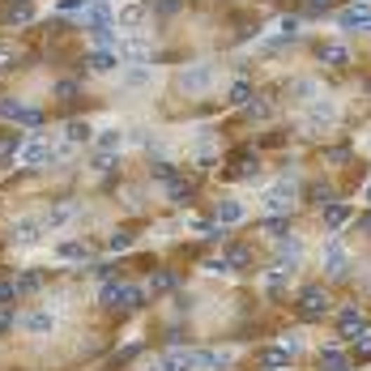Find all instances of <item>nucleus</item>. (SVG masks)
Instances as JSON below:
<instances>
[{
	"mask_svg": "<svg viewBox=\"0 0 371 371\" xmlns=\"http://www.w3.org/2000/svg\"><path fill=\"white\" fill-rule=\"evenodd\" d=\"M30 13H34V9H30V0H13L5 22H9V26H26V22H30Z\"/></svg>",
	"mask_w": 371,
	"mask_h": 371,
	"instance_id": "obj_22",
	"label": "nucleus"
},
{
	"mask_svg": "<svg viewBox=\"0 0 371 371\" xmlns=\"http://www.w3.org/2000/svg\"><path fill=\"white\" fill-rule=\"evenodd\" d=\"M325 274H346V248L333 239V243H325Z\"/></svg>",
	"mask_w": 371,
	"mask_h": 371,
	"instance_id": "obj_17",
	"label": "nucleus"
},
{
	"mask_svg": "<svg viewBox=\"0 0 371 371\" xmlns=\"http://www.w3.org/2000/svg\"><path fill=\"white\" fill-rule=\"evenodd\" d=\"M337 26L342 30H371V9L367 5H346L337 13Z\"/></svg>",
	"mask_w": 371,
	"mask_h": 371,
	"instance_id": "obj_11",
	"label": "nucleus"
},
{
	"mask_svg": "<svg viewBox=\"0 0 371 371\" xmlns=\"http://www.w3.org/2000/svg\"><path fill=\"white\" fill-rule=\"evenodd\" d=\"M252 94H256V86H252V81H243V77H239V81H235V86H231V94H227V98H231V102H235V107H248V102H252Z\"/></svg>",
	"mask_w": 371,
	"mask_h": 371,
	"instance_id": "obj_20",
	"label": "nucleus"
},
{
	"mask_svg": "<svg viewBox=\"0 0 371 371\" xmlns=\"http://www.w3.org/2000/svg\"><path fill=\"white\" fill-rule=\"evenodd\" d=\"M260 367H264V371L290 367V350H286V346H269V350H260Z\"/></svg>",
	"mask_w": 371,
	"mask_h": 371,
	"instance_id": "obj_18",
	"label": "nucleus"
},
{
	"mask_svg": "<svg viewBox=\"0 0 371 371\" xmlns=\"http://www.w3.org/2000/svg\"><path fill=\"white\" fill-rule=\"evenodd\" d=\"M81 22H86L90 30H102V26H112V22H116V13H112L107 0H90L86 13H81Z\"/></svg>",
	"mask_w": 371,
	"mask_h": 371,
	"instance_id": "obj_12",
	"label": "nucleus"
},
{
	"mask_svg": "<svg viewBox=\"0 0 371 371\" xmlns=\"http://www.w3.org/2000/svg\"><path fill=\"white\" fill-rule=\"evenodd\" d=\"M201 367L205 371H218V367H227V358L222 354H201Z\"/></svg>",
	"mask_w": 371,
	"mask_h": 371,
	"instance_id": "obj_39",
	"label": "nucleus"
},
{
	"mask_svg": "<svg viewBox=\"0 0 371 371\" xmlns=\"http://www.w3.org/2000/svg\"><path fill=\"white\" fill-rule=\"evenodd\" d=\"M209 86H214V69H209V65H188L180 73V90H188V94H201Z\"/></svg>",
	"mask_w": 371,
	"mask_h": 371,
	"instance_id": "obj_6",
	"label": "nucleus"
},
{
	"mask_svg": "<svg viewBox=\"0 0 371 371\" xmlns=\"http://www.w3.org/2000/svg\"><path fill=\"white\" fill-rule=\"evenodd\" d=\"M175 5H180V0H158L154 13H175Z\"/></svg>",
	"mask_w": 371,
	"mask_h": 371,
	"instance_id": "obj_43",
	"label": "nucleus"
},
{
	"mask_svg": "<svg viewBox=\"0 0 371 371\" xmlns=\"http://www.w3.org/2000/svg\"><path fill=\"white\" fill-rule=\"evenodd\" d=\"M56 256H60V260H86L90 252H86L81 243H60V248H56Z\"/></svg>",
	"mask_w": 371,
	"mask_h": 371,
	"instance_id": "obj_30",
	"label": "nucleus"
},
{
	"mask_svg": "<svg viewBox=\"0 0 371 371\" xmlns=\"http://www.w3.org/2000/svg\"><path fill=\"white\" fill-rule=\"evenodd\" d=\"M367 329H371L367 316H358L354 307H342V311H337V333H342V337L358 342V337H367Z\"/></svg>",
	"mask_w": 371,
	"mask_h": 371,
	"instance_id": "obj_8",
	"label": "nucleus"
},
{
	"mask_svg": "<svg viewBox=\"0 0 371 371\" xmlns=\"http://www.w3.org/2000/svg\"><path fill=\"white\" fill-rule=\"evenodd\" d=\"M90 0H56V13H86Z\"/></svg>",
	"mask_w": 371,
	"mask_h": 371,
	"instance_id": "obj_33",
	"label": "nucleus"
},
{
	"mask_svg": "<svg viewBox=\"0 0 371 371\" xmlns=\"http://www.w3.org/2000/svg\"><path fill=\"white\" fill-rule=\"evenodd\" d=\"M311 201L329 209V205H333V188H329V184H316V188H311Z\"/></svg>",
	"mask_w": 371,
	"mask_h": 371,
	"instance_id": "obj_32",
	"label": "nucleus"
},
{
	"mask_svg": "<svg viewBox=\"0 0 371 371\" xmlns=\"http://www.w3.org/2000/svg\"><path fill=\"white\" fill-rule=\"evenodd\" d=\"M167 188H171V201H188V196H192V188H188L184 180H175V184H167Z\"/></svg>",
	"mask_w": 371,
	"mask_h": 371,
	"instance_id": "obj_38",
	"label": "nucleus"
},
{
	"mask_svg": "<svg viewBox=\"0 0 371 371\" xmlns=\"http://www.w3.org/2000/svg\"><path fill=\"white\" fill-rule=\"evenodd\" d=\"M367 201H371V188H367Z\"/></svg>",
	"mask_w": 371,
	"mask_h": 371,
	"instance_id": "obj_47",
	"label": "nucleus"
},
{
	"mask_svg": "<svg viewBox=\"0 0 371 371\" xmlns=\"http://www.w3.org/2000/svg\"><path fill=\"white\" fill-rule=\"evenodd\" d=\"M239 218H243V205H239V201H222V205H218V222H222V227H235Z\"/></svg>",
	"mask_w": 371,
	"mask_h": 371,
	"instance_id": "obj_21",
	"label": "nucleus"
},
{
	"mask_svg": "<svg viewBox=\"0 0 371 371\" xmlns=\"http://www.w3.org/2000/svg\"><path fill=\"white\" fill-rule=\"evenodd\" d=\"M333 5V0H307V13H325Z\"/></svg>",
	"mask_w": 371,
	"mask_h": 371,
	"instance_id": "obj_42",
	"label": "nucleus"
},
{
	"mask_svg": "<svg viewBox=\"0 0 371 371\" xmlns=\"http://www.w3.org/2000/svg\"><path fill=\"white\" fill-rule=\"evenodd\" d=\"M124 81L137 90V86H145V81H149V73H145V69H128V73H124Z\"/></svg>",
	"mask_w": 371,
	"mask_h": 371,
	"instance_id": "obj_37",
	"label": "nucleus"
},
{
	"mask_svg": "<svg viewBox=\"0 0 371 371\" xmlns=\"http://www.w3.org/2000/svg\"><path fill=\"white\" fill-rule=\"evenodd\" d=\"M295 94H299V98H311V94H316V81H299Z\"/></svg>",
	"mask_w": 371,
	"mask_h": 371,
	"instance_id": "obj_41",
	"label": "nucleus"
},
{
	"mask_svg": "<svg viewBox=\"0 0 371 371\" xmlns=\"http://www.w3.org/2000/svg\"><path fill=\"white\" fill-rule=\"evenodd\" d=\"M299 256H303V243H299L295 235H286V239L278 243V264H282V269H295Z\"/></svg>",
	"mask_w": 371,
	"mask_h": 371,
	"instance_id": "obj_16",
	"label": "nucleus"
},
{
	"mask_svg": "<svg viewBox=\"0 0 371 371\" xmlns=\"http://www.w3.org/2000/svg\"><path fill=\"white\" fill-rule=\"evenodd\" d=\"M77 214H81V205H77V201H60V205H51L47 214H43V222H47V231H56V227H69Z\"/></svg>",
	"mask_w": 371,
	"mask_h": 371,
	"instance_id": "obj_10",
	"label": "nucleus"
},
{
	"mask_svg": "<svg viewBox=\"0 0 371 371\" xmlns=\"http://www.w3.org/2000/svg\"><path fill=\"white\" fill-rule=\"evenodd\" d=\"M307 120H311L316 128H321V124H329V120H333V107H329V102H311V112H307Z\"/></svg>",
	"mask_w": 371,
	"mask_h": 371,
	"instance_id": "obj_27",
	"label": "nucleus"
},
{
	"mask_svg": "<svg viewBox=\"0 0 371 371\" xmlns=\"http://www.w3.org/2000/svg\"><path fill=\"white\" fill-rule=\"evenodd\" d=\"M264 112H269V107H264V102H248V116H252V120H260Z\"/></svg>",
	"mask_w": 371,
	"mask_h": 371,
	"instance_id": "obj_45",
	"label": "nucleus"
},
{
	"mask_svg": "<svg viewBox=\"0 0 371 371\" xmlns=\"http://www.w3.org/2000/svg\"><path fill=\"white\" fill-rule=\"evenodd\" d=\"M346 222H350V205H337V201H333V205L325 209V227H329V231L337 235V231H342Z\"/></svg>",
	"mask_w": 371,
	"mask_h": 371,
	"instance_id": "obj_19",
	"label": "nucleus"
},
{
	"mask_svg": "<svg viewBox=\"0 0 371 371\" xmlns=\"http://www.w3.org/2000/svg\"><path fill=\"white\" fill-rule=\"evenodd\" d=\"M363 227H367V231H371V214H367V218H363Z\"/></svg>",
	"mask_w": 371,
	"mask_h": 371,
	"instance_id": "obj_46",
	"label": "nucleus"
},
{
	"mask_svg": "<svg viewBox=\"0 0 371 371\" xmlns=\"http://www.w3.org/2000/svg\"><path fill=\"white\" fill-rule=\"evenodd\" d=\"M86 65H90L94 73H112V69L124 65V60H120V51H112V47H94L90 56H86Z\"/></svg>",
	"mask_w": 371,
	"mask_h": 371,
	"instance_id": "obj_14",
	"label": "nucleus"
},
{
	"mask_svg": "<svg viewBox=\"0 0 371 371\" xmlns=\"http://www.w3.org/2000/svg\"><path fill=\"white\" fill-rule=\"evenodd\" d=\"M154 180H163V184H175V167H171V163H154Z\"/></svg>",
	"mask_w": 371,
	"mask_h": 371,
	"instance_id": "obj_35",
	"label": "nucleus"
},
{
	"mask_svg": "<svg viewBox=\"0 0 371 371\" xmlns=\"http://www.w3.org/2000/svg\"><path fill=\"white\" fill-rule=\"evenodd\" d=\"M264 235H274V239H286V235H290V222H286L282 214H269V218H264Z\"/></svg>",
	"mask_w": 371,
	"mask_h": 371,
	"instance_id": "obj_24",
	"label": "nucleus"
},
{
	"mask_svg": "<svg viewBox=\"0 0 371 371\" xmlns=\"http://www.w3.org/2000/svg\"><path fill=\"white\" fill-rule=\"evenodd\" d=\"M141 18H145V9H141V5H128V9H120V13H116V26H128V30H133Z\"/></svg>",
	"mask_w": 371,
	"mask_h": 371,
	"instance_id": "obj_26",
	"label": "nucleus"
},
{
	"mask_svg": "<svg viewBox=\"0 0 371 371\" xmlns=\"http://www.w3.org/2000/svg\"><path fill=\"white\" fill-rule=\"evenodd\" d=\"M149 290H154V295H167V290H175V274H167V269H158V274L149 278Z\"/></svg>",
	"mask_w": 371,
	"mask_h": 371,
	"instance_id": "obj_25",
	"label": "nucleus"
},
{
	"mask_svg": "<svg viewBox=\"0 0 371 371\" xmlns=\"http://www.w3.org/2000/svg\"><path fill=\"white\" fill-rule=\"evenodd\" d=\"M286 282H290V269H274L269 278H264V286H269V290H282Z\"/></svg>",
	"mask_w": 371,
	"mask_h": 371,
	"instance_id": "obj_34",
	"label": "nucleus"
},
{
	"mask_svg": "<svg viewBox=\"0 0 371 371\" xmlns=\"http://www.w3.org/2000/svg\"><path fill=\"white\" fill-rule=\"evenodd\" d=\"M13 124H22V128H39V124H43V116H39L34 107H18V116H13Z\"/></svg>",
	"mask_w": 371,
	"mask_h": 371,
	"instance_id": "obj_28",
	"label": "nucleus"
},
{
	"mask_svg": "<svg viewBox=\"0 0 371 371\" xmlns=\"http://www.w3.org/2000/svg\"><path fill=\"white\" fill-rule=\"evenodd\" d=\"M354 354H371V333H367V337H358V342H354Z\"/></svg>",
	"mask_w": 371,
	"mask_h": 371,
	"instance_id": "obj_44",
	"label": "nucleus"
},
{
	"mask_svg": "<svg viewBox=\"0 0 371 371\" xmlns=\"http://www.w3.org/2000/svg\"><path fill=\"white\" fill-rule=\"evenodd\" d=\"M43 231H47V222H43V218H18V222H13V231H9V239H13L18 248H30V243H39V239H43Z\"/></svg>",
	"mask_w": 371,
	"mask_h": 371,
	"instance_id": "obj_5",
	"label": "nucleus"
},
{
	"mask_svg": "<svg viewBox=\"0 0 371 371\" xmlns=\"http://www.w3.org/2000/svg\"><path fill=\"white\" fill-rule=\"evenodd\" d=\"M116 51H120L124 65H137V60L149 56V39H145V34H124V39L116 43Z\"/></svg>",
	"mask_w": 371,
	"mask_h": 371,
	"instance_id": "obj_9",
	"label": "nucleus"
},
{
	"mask_svg": "<svg viewBox=\"0 0 371 371\" xmlns=\"http://www.w3.org/2000/svg\"><path fill=\"white\" fill-rule=\"evenodd\" d=\"M98 299H102V307H112V311H137L145 303V290H137L128 282H107L98 290Z\"/></svg>",
	"mask_w": 371,
	"mask_h": 371,
	"instance_id": "obj_1",
	"label": "nucleus"
},
{
	"mask_svg": "<svg viewBox=\"0 0 371 371\" xmlns=\"http://www.w3.org/2000/svg\"><path fill=\"white\" fill-rule=\"evenodd\" d=\"M90 137H94V128H90L86 120H73V124H69V141H73V145H77V141H90Z\"/></svg>",
	"mask_w": 371,
	"mask_h": 371,
	"instance_id": "obj_29",
	"label": "nucleus"
},
{
	"mask_svg": "<svg viewBox=\"0 0 371 371\" xmlns=\"http://www.w3.org/2000/svg\"><path fill=\"white\" fill-rule=\"evenodd\" d=\"M295 307H299L303 321H325V311H329V290H321V286H303L299 299H295Z\"/></svg>",
	"mask_w": 371,
	"mask_h": 371,
	"instance_id": "obj_2",
	"label": "nucleus"
},
{
	"mask_svg": "<svg viewBox=\"0 0 371 371\" xmlns=\"http://www.w3.org/2000/svg\"><path fill=\"white\" fill-rule=\"evenodd\" d=\"M98 145H102V149H116V145H124L120 128H112V133H102V137H98Z\"/></svg>",
	"mask_w": 371,
	"mask_h": 371,
	"instance_id": "obj_36",
	"label": "nucleus"
},
{
	"mask_svg": "<svg viewBox=\"0 0 371 371\" xmlns=\"http://www.w3.org/2000/svg\"><path fill=\"white\" fill-rule=\"evenodd\" d=\"M51 158H60V154L51 149L47 137H30V141L22 145V163H26V167H43V163H51Z\"/></svg>",
	"mask_w": 371,
	"mask_h": 371,
	"instance_id": "obj_7",
	"label": "nucleus"
},
{
	"mask_svg": "<svg viewBox=\"0 0 371 371\" xmlns=\"http://www.w3.org/2000/svg\"><path fill=\"white\" fill-rule=\"evenodd\" d=\"M346 354L342 350H321V371H346Z\"/></svg>",
	"mask_w": 371,
	"mask_h": 371,
	"instance_id": "obj_23",
	"label": "nucleus"
},
{
	"mask_svg": "<svg viewBox=\"0 0 371 371\" xmlns=\"http://www.w3.org/2000/svg\"><path fill=\"white\" fill-rule=\"evenodd\" d=\"M299 196V188H295V180H274L269 188L260 192V205L269 209V214H282V209H290V201Z\"/></svg>",
	"mask_w": 371,
	"mask_h": 371,
	"instance_id": "obj_3",
	"label": "nucleus"
},
{
	"mask_svg": "<svg viewBox=\"0 0 371 371\" xmlns=\"http://www.w3.org/2000/svg\"><path fill=\"white\" fill-rule=\"evenodd\" d=\"M128 243H133V235H128V231H116L107 248H112V252H120V248H128Z\"/></svg>",
	"mask_w": 371,
	"mask_h": 371,
	"instance_id": "obj_40",
	"label": "nucleus"
},
{
	"mask_svg": "<svg viewBox=\"0 0 371 371\" xmlns=\"http://www.w3.org/2000/svg\"><path fill=\"white\" fill-rule=\"evenodd\" d=\"M22 329L26 333H34V337H43V333H51L56 329V311H47V307H39V311H30L26 321H22Z\"/></svg>",
	"mask_w": 371,
	"mask_h": 371,
	"instance_id": "obj_13",
	"label": "nucleus"
},
{
	"mask_svg": "<svg viewBox=\"0 0 371 371\" xmlns=\"http://www.w3.org/2000/svg\"><path fill=\"white\" fill-rule=\"evenodd\" d=\"M13 286H18V295H34V290H39V274H22Z\"/></svg>",
	"mask_w": 371,
	"mask_h": 371,
	"instance_id": "obj_31",
	"label": "nucleus"
},
{
	"mask_svg": "<svg viewBox=\"0 0 371 371\" xmlns=\"http://www.w3.org/2000/svg\"><path fill=\"white\" fill-rule=\"evenodd\" d=\"M196 367H201V354L175 350V354H163V358H154L145 371H196Z\"/></svg>",
	"mask_w": 371,
	"mask_h": 371,
	"instance_id": "obj_4",
	"label": "nucleus"
},
{
	"mask_svg": "<svg viewBox=\"0 0 371 371\" xmlns=\"http://www.w3.org/2000/svg\"><path fill=\"white\" fill-rule=\"evenodd\" d=\"M316 60H321V65H333V69H346V65H350V51H346L342 43H321V47H316Z\"/></svg>",
	"mask_w": 371,
	"mask_h": 371,
	"instance_id": "obj_15",
	"label": "nucleus"
}]
</instances>
